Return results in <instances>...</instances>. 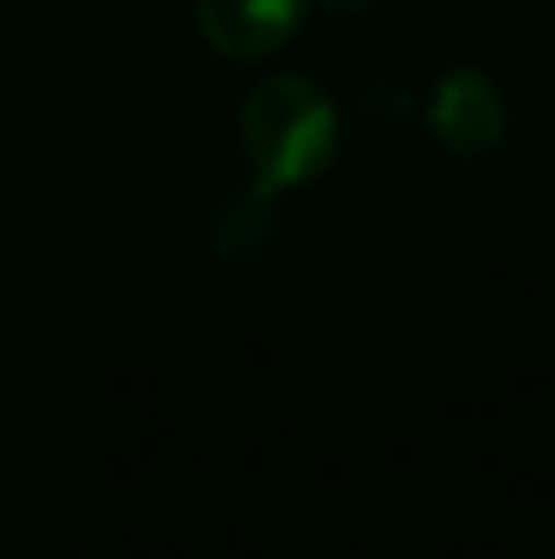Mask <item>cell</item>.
Returning a JSON list of instances; mask_svg holds the SVG:
<instances>
[{
    "label": "cell",
    "instance_id": "2",
    "mask_svg": "<svg viewBox=\"0 0 555 559\" xmlns=\"http://www.w3.org/2000/svg\"><path fill=\"white\" fill-rule=\"evenodd\" d=\"M423 123H428L433 143L448 157H458V163H482V157H492L507 143V128H511L507 94L497 88V79H492L487 69L458 64V69H448V74H438Z\"/></svg>",
    "mask_w": 555,
    "mask_h": 559
},
{
    "label": "cell",
    "instance_id": "3",
    "mask_svg": "<svg viewBox=\"0 0 555 559\" xmlns=\"http://www.w3.org/2000/svg\"><path fill=\"white\" fill-rule=\"evenodd\" d=\"M310 5L315 0H192V20L202 45L226 64H265L300 35Z\"/></svg>",
    "mask_w": 555,
    "mask_h": 559
},
{
    "label": "cell",
    "instance_id": "1",
    "mask_svg": "<svg viewBox=\"0 0 555 559\" xmlns=\"http://www.w3.org/2000/svg\"><path fill=\"white\" fill-rule=\"evenodd\" d=\"M236 143L256 187L291 197L334 167L340 108L310 74H271L236 108Z\"/></svg>",
    "mask_w": 555,
    "mask_h": 559
},
{
    "label": "cell",
    "instance_id": "5",
    "mask_svg": "<svg viewBox=\"0 0 555 559\" xmlns=\"http://www.w3.org/2000/svg\"><path fill=\"white\" fill-rule=\"evenodd\" d=\"M315 5H324L330 15H340V20H364L379 0H315Z\"/></svg>",
    "mask_w": 555,
    "mask_h": 559
},
{
    "label": "cell",
    "instance_id": "4",
    "mask_svg": "<svg viewBox=\"0 0 555 559\" xmlns=\"http://www.w3.org/2000/svg\"><path fill=\"white\" fill-rule=\"evenodd\" d=\"M285 197L265 192V187H241V192L222 197V206L212 212V246L222 261H256L265 255L285 231Z\"/></svg>",
    "mask_w": 555,
    "mask_h": 559
}]
</instances>
